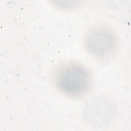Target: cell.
Returning a JSON list of instances; mask_svg holds the SVG:
<instances>
[{
	"instance_id": "1",
	"label": "cell",
	"mask_w": 131,
	"mask_h": 131,
	"mask_svg": "<svg viewBox=\"0 0 131 131\" xmlns=\"http://www.w3.org/2000/svg\"><path fill=\"white\" fill-rule=\"evenodd\" d=\"M54 82L59 91L73 97L82 96L91 89L92 75L88 68L77 62H68L60 66L54 75Z\"/></svg>"
},
{
	"instance_id": "3",
	"label": "cell",
	"mask_w": 131,
	"mask_h": 131,
	"mask_svg": "<svg viewBox=\"0 0 131 131\" xmlns=\"http://www.w3.org/2000/svg\"><path fill=\"white\" fill-rule=\"evenodd\" d=\"M115 110L112 102L106 98H97L85 107L83 117L85 122L95 127L106 126L115 117Z\"/></svg>"
},
{
	"instance_id": "2",
	"label": "cell",
	"mask_w": 131,
	"mask_h": 131,
	"mask_svg": "<svg viewBox=\"0 0 131 131\" xmlns=\"http://www.w3.org/2000/svg\"><path fill=\"white\" fill-rule=\"evenodd\" d=\"M84 42L87 52L102 61L113 58L119 47L118 38L115 32L103 25L92 27L86 33Z\"/></svg>"
},
{
	"instance_id": "4",
	"label": "cell",
	"mask_w": 131,
	"mask_h": 131,
	"mask_svg": "<svg viewBox=\"0 0 131 131\" xmlns=\"http://www.w3.org/2000/svg\"><path fill=\"white\" fill-rule=\"evenodd\" d=\"M53 3L56 7L62 10L73 9L80 5L78 1H53Z\"/></svg>"
}]
</instances>
